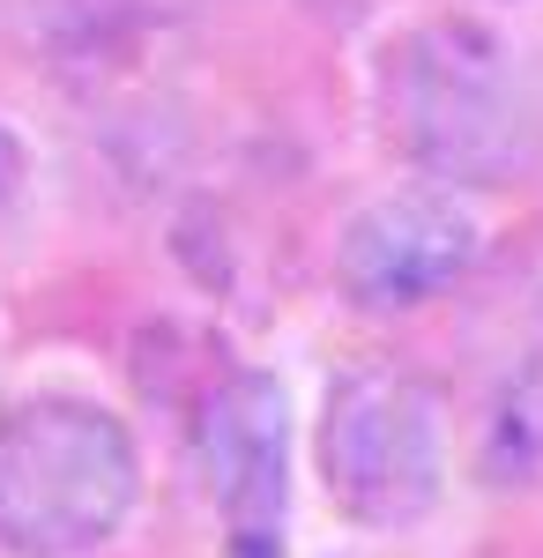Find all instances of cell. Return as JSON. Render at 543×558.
I'll use <instances>...</instances> for the list:
<instances>
[{"mask_svg": "<svg viewBox=\"0 0 543 558\" xmlns=\"http://www.w3.org/2000/svg\"><path fill=\"white\" fill-rule=\"evenodd\" d=\"M321 476L358 529H418L447 492V395L402 365L342 373L321 410Z\"/></svg>", "mask_w": 543, "mask_h": 558, "instance_id": "3", "label": "cell"}, {"mask_svg": "<svg viewBox=\"0 0 543 558\" xmlns=\"http://www.w3.org/2000/svg\"><path fill=\"white\" fill-rule=\"evenodd\" d=\"M499 476H529L543 462V350L521 365V380H514V395H506V410H499Z\"/></svg>", "mask_w": 543, "mask_h": 558, "instance_id": "6", "label": "cell"}, {"mask_svg": "<svg viewBox=\"0 0 543 558\" xmlns=\"http://www.w3.org/2000/svg\"><path fill=\"white\" fill-rule=\"evenodd\" d=\"M379 120L418 172L447 186H506L529 165L536 128L506 45L476 23H418L379 60Z\"/></svg>", "mask_w": 543, "mask_h": 558, "instance_id": "1", "label": "cell"}, {"mask_svg": "<svg viewBox=\"0 0 543 558\" xmlns=\"http://www.w3.org/2000/svg\"><path fill=\"white\" fill-rule=\"evenodd\" d=\"M194 462L224 514V558H283L291 521V395L276 373L224 365L194 402Z\"/></svg>", "mask_w": 543, "mask_h": 558, "instance_id": "4", "label": "cell"}, {"mask_svg": "<svg viewBox=\"0 0 543 558\" xmlns=\"http://www.w3.org/2000/svg\"><path fill=\"white\" fill-rule=\"evenodd\" d=\"M15 179H23V142H15V134L0 128V194H8Z\"/></svg>", "mask_w": 543, "mask_h": 558, "instance_id": "7", "label": "cell"}, {"mask_svg": "<svg viewBox=\"0 0 543 558\" xmlns=\"http://www.w3.org/2000/svg\"><path fill=\"white\" fill-rule=\"evenodd\" d=\"M142 499V447L126 417L83 395H38L0 417V551L89 558Z\"/></svg>", "mask_w": 543, "mask_h": 558, "instance_id": "2", "label": "cell"}, {"mask_svg": "<svg viewBox=\"0 0 543 558\" xmlns=\"http://www.w3.org/2000/svg\"><path fill=\"white\" fill-rule=\"evenodd\" d=\"M484 246L476 216L447 194H387L365 216H350L335 246V283L358 313H410L455 291Z\"/></svg>", "mask_w": 543, "mask_h": 558, "instance_id": "5", "label": "cell"}]
</instances>
